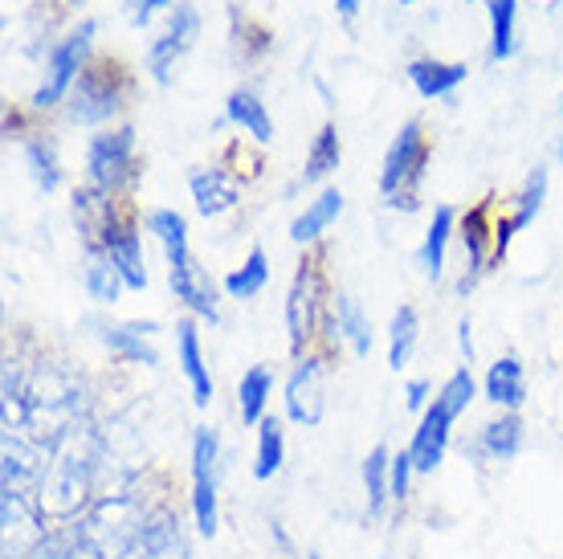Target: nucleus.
I'll list each match as a JSON object with an SVG mask.
<instances>
[{
  "label": "nucleus",
  "mask_w": 563,
  "mask_h": 559,
  "mask_svg": "<svg viewBox=\"0 0 563 559\" xmlns=\"http://www.w3.org/2000/svg\"><path fill=\"white\" fill-rule=\"evenodd\" d=\"M99 458H102V441L99 434L78 420L66 434L49 446V462H45V474L37 482V498L33 503L42 506L45 518H70L78 515L95 490V474H99Z\"/></svg>",
  "instance_id": "nucleus-1"
},
{
  "label": "nucleus",
  "mask_w": 563,
  "mask_h": 559,
  "mask_svg": "<svg viewBox=\"0 0 563 559\" xmlns=\"http://www.w3.org/2000/svg\"><path fill=\"white\" fill-rule=\"evenodd\" d=\"M424 164H429V140H424V127L417 119L396 131V140L388 143L384 152V168H380V193L393 209H417V184L424 176Z\"/></svg>",
  "instance_id": "nucleus-2"
},
{
  "label": "nucleus",
  "mask_w": 563,
  "mask_h": 559,
  "mask_svg": "<svg viewBox=\"0 0 563 559\" xmlns=\"http://www.w3.org/2000/svg\"><path fill=\"white\" fill-rule=\"evenodd\" d=\"M95 33H99V25H95V21H82L70 37H62V42L49 50L42 86H37V90H33V98H29V102H33V111H49V107H57L62 98H70L74 83H78V74L86 70V57H90Z\"/></svg>",
  "instance_id": "nucleus-3"
},
{
  "label": "nucleus",
  "mask_w": 563,
  "mask_h": 559,
  "mask_svg": "<svg viewBox=\"0 0 563 559\" xmlns=\"http://www.w3.org/2000/svg\"><path fill=\"white\" fill-rule=\"evenodd\" d=\"M221 437L212 429L192 434V518L205 539L217 535L221 523Z\"/></svg>",
  "instance_id": "nucleus-4"
},
{
  "label": "nucleus",
  "mask_w": 563,
  "mask_h": 559,
  "mask_svg": "<svg viewBox=\"0 0 563 559\" xmlns=\"http://www.w3.org/2000/svg\"><path fill=\"white\" fill-rule=\"evenodd\" d=\"M135 176H140V164H135V127H114V131H102V135L90 140V152H86V180H90V188L114 196Z\"/></svg>",
  "instance_id": "nucleus-5"
},
{
  "label": "nucleus",
  "mask_w": 563,
  "mask_h": 559,
  "mask_svg": "<svg viewBox=\"0 0 563 559\" xmlns=\"http://www.w3.org/2000/svg\"><path fill=\"white\" fill-rule=\"evenodd\" d=\"M66 102H70V123L99 127L107 119H114L119 107H123V74H119V66L114 62H99V66L86 62V70L78 74Z\"/></svg>",
  "instance_id": "nucleus-6"
},
{
  "label": "nucleus",
  "mask_w": 563,
  "mask_h": 559,
  "mask_svg": "<svg viewBox=\"0 0 563 559\" xmlns=\"http://www.w3.org/2000/svg\"><path fill=\"white\" fill-rule=\"evenodd\" d=\"M319 315H323V270L319 262H302L290 282V294H286V339H290L295 355H302L314 339Z\"/></svg>",
  "instance_id": "nucleus-7"
},
{
  "label": "nucleus",
  "mask_w": 563,
  "mask_h": 559,
  "mask_svg": "<svg viewBox=\"0 0 563 559\" xmlns=\"http://www.w3.org/2000/svg\"><path fill=\"white\" fill-rule=\"evenodd\" d=\"M0 515H4V559H29L45 539L42 506L21 490L0 494Z\"/></svg>",
  "instance_id": "nucleus-8"
},
{
  "label": "nucleus",
  "mask_w": 563,
  "mask_h": 559,
  "mask_svg": "<svg viewBox=\"0 0 563 559\" xmlns=\"http://www.w3.org/2000/svg\"><path fill=\"white\" fill-rule=\"evenodd\" d=\"M327 413V396H323V360L314 355H298L295 372L286 380V417L295 425H307L314 429Z\"/></svg>",
  "instance_id": "nucleus-9"
},
{
  "label": "nucleus",
  "mask_w": 563,
  "mask_h": 559,
  "mask_svg": "<svg viewBox=\"0 0 563 559\" xmlns=\"http://www.w3.org/2000/svg\"><path fill=\"white\" fill-rule=\"evenodd\" d=\"M543 200H548V168H536L527 176V184H522V193L515 196V212L494 224V262L507 257L515 233H522L527 224L536 221L539 209H543Z\"/></svg>",
  "instance_id": "nucleus-10"
},
{
  "label": "nucleus",
  "mask_w": 563,
  "mask_h": 559,
  "mask_svg": "<svg viewBox=\"0 0 563 559\" xmlns=\"http://www.w3.org/2000/svg\"><path fill=\"white\" fill-rule=\"evenodd\" d=\"M159 327L155 322H95V336L111 355H119L123 364H159V351L147 343Z\"/></svg>",
  "instance_id": "nucleus-11"
},
{
  "label": "nucleus",
  "mask_w": 563,
  "mask_h": 559,
  "mask_svg": "<svg viewBox=\"0 0 563 559\" xmlns=\"http://www.w3.org/2000/svg\"><path fill=\"white\" fill-rule=\"evenodd\" d=\"M168 282H172V294H176V298H180L184 307L192 310L197 319L217 322V291H212L209 274L197 266V257H192V253L172 257V262H168Z\"/></svg>",
  "instance_id": "nucleus-12"
},
{
  "label": "nucleus",
  "mask_w": 563,
  "mask_h": 559,
  "mask_svg": "<svg viewBox=\"0 0 563 559\" xmlns=\"http://www.w3.org/2000/svg\"><path fill=\"white\" fill-rule=\"evenodd\" d=\"M450 429H453V417L445 408L429 405L421 413V425H417V434H412V462H417V474H437V465L445 462V449H450Z\"/></svg>",
  "instance_id": "nucleus-13"
},
{
  "label": "nucleus",
  "mask_w": 563,
  "mask_h": 559,
  "mask_svg": "<svg viewBox=\"0 0 563 559\" xmlns=\"http://www.w3.org/2000/svg\"><path fill=\"white\" fill-rule=\"evenodd\" d=\"M95 253H107V257H111L114 270L128 282V291H147V257H143V238L135 233V224L119 221L111 233H107L102 250H95Z\"/></svg>",
  "instance_id": "nucleus-14"
},
{
  "label": "nucleus",
  "mask_w": 563,
  "mask_h": 559,
  "mask_svg": "<svg viewBox=\"0 0 563 559\" xmlns=\"http://www.w3.org/2000/svg\"><path fill=\"white\" fill-rule=\"evenodd\" d=\"M188 188H192L200 217H225L241 200V184L229 168H197L188 176Z\"/></svg>",
  "instance_id": "nucleus-15"
},
{
  "label": "nucleus",
  "mask_w": 563,
  "mask_h": 559,
  "mask_svg": "<svg viewBox=\"0 0 563 559\" xmlns=\"http://www.w3.org/2000/svg\"><path fill=\"white\" fill-rule=\"evenodd\" d=\"M462 241H465V257H470L465 278H462V294H465L482 278V270H490V262H494V224H490V205H486V200H482L478 209L465 212Z\"/></svg>",
  "instance_id": "nucleus-16"
},
{
  "label": "nucleus",
  "mask_w": 563,
  "mask_h": 559,
  "mask_svg": "<svg viewBox=\"0 0 563 559\" xmlns=\"http://www.w3.org/2000/svg\"><path fill=\"white\" fill-rule=\"evenodd\" d=\"M176 355H180V368H184V376H188V388H192V405L209 408L212 405V376H209V364H205L200 331L192 319L176 322Z\"/></svg>",
  "instance_id": "nucleus-17"
},
{
  "label": "nucleus",
  "mask_w": 563,
  "mask_h": 559,
  "mask_svg": "<svg viewBox=\"0 0 563 559\" xmlns=\"http://www.w3.org/2000/svg\"><path fill=\"white\" fill-rule=\"evenodd\" d=\"M131 559H192L188 539H184V531H180V518L168 515V511L152 515L143 539L135 544V551H131Z\"/></svg>",
  "instance_id": "nucleus-18"
},
{
  "label": "nucleus",
  "mask_w": 563,
  "mask_h": 559,
  "mask_svg": "<svg viewBox=\"0 0 563 559\" xmlns=\"http://www.w3.org/2000/svg\"><path fill=\"white\" fill-rule=\"evenodd\" d=\"M470 78L465 62H437V57H417L409 62V83L421 98H450L457 86Z\"/></svg>",
  "instance_id": "nucleus-19"
},
{
  "label": "nucleus",
  "mask_w": 563,
  "mask_h": 559,
  "mask_svg": "<svg viewBox=\"0 0 563 559\" xmlns=\"http://www.w3.org/2000/svg\"><path fill=\"white\" fill-rule=\"evenodd\" d=\"M339 212H343V193H339V188H323V193L314 196L307 209L295 217V224H290V241H295V245L319 241L327 229L339 221Z\"/></svg>",
  "instance_id": "nucleus-20"
},
{
  "label": "nucleus",
  "mask_w": 563,
  "mask_h": 559,
  "mask_svg": "<svg viewBox=\"0 0 563 559\" xmlns=\"http://www.w3.org/2000/svg\"><path fill=\"white\" fill-rule=\"evenodd\" d=\"M225 119L233 127H241L250 140H257V143L274 140V119H269L266 102H262L254 90H233V95L225 98Z\"/></svg>",
  "instance_id": "nucleus-21"
},
{
  "label": "nucleus",
  "mask_w": 563,
  "mask_h": 559,
  "mask_svg": "<svg viewBox=\"0 0 563 559\" xmlns=\"http://www.w3.org/2000/svg\"><path fill=\"white\" fill-rule=\"evenodd\" d=\"M453 224H457V212L450 205H441L433 212V221L424 229V241H421V266H424V278L437 282L445 274V250H450V238H453Z\"/></svg>",
  "instance_id": "nucleus-22"
},
{
  "label": "nucleus",
  "mask_w": 563,
  "mask_h": 559,
  "mask_svg": "<svg viewBox=\"0 0 563 559\" xmlns=\"http://www.w3.org/2000/svg\"><path fill=\"white\" fill-rule=\"evenodd\" d=\"M486 401L498 408H519L527 401V376L515 355H503L498 364H490L486 372Z\"/></svg>",
  "instance_id": "nucleus-23"
},
{
  "label": "nucleus",
  "mask_w": 563,
  "mask_h": 559,
  "mask_svg": "<svg viewBox=\"0 0 563 559\" xmlns=\"http://www.w3.org/2000/svg\"><path fill=\"white\" fill-rule=\"evenodd\" d=\"M269 392H274V372L266 364H254L238 384V408H241V425H262L266 420Z\"/></svg>",
  "instance_id": "nucleus-24"
},
{
  "label": "nucleus",
  "mask_w": 563,
  "mask_h": 559,
  "mask_svg": "<svg viewBox=\"0 0 563 559\" xmlns=\"http://www.w3.org/2000/svg\"><path fill=\"white\" fill-rule=\"evenodd\" d=\"M82 286H86V294H90L95 303H102V307L119 303V294L128 291V282H123V274L114 270V262L107 257V253H86Z\"/></svg>",
  "instance_id": "nucleus-25"
},
{
  "label": "nucleus",
  "mask_w": 563,
  "mask_h": 559,
  "mask_svg": "<svg viewBox=\"0 0 563 559\" xmlns=\"http://www.w3.org/2000/svg\"><path fill=\"white\" fill-rule=\"evenodd\" d=\"M490 13V57L494 62H510L519 42H515V25H519V0H486Z\"/></svg>",
  "instance_id": "nucleus-26"
},
{
  "label": "nucleus",
  "mask_w": 563,
  "mask_h": 559,
  "mask_svg": "<svg viewBox=\"0 0 563 559\" xmlns=\"http://www.w3.org/2000/svg\"><path fill=\"white\" fill-rule=\"evenodd\" d=\"M335 331H339V339L352 343L355 355H367V351H372V322H367L364 307L355 303L352 294H335Z\"/></svg>",
  "instance_id": "nucleus-27"
},
{
  "label": "nucleus",
  "mask_w": 563,
  "mask_h": 559,
  "mask_svg": "<svg viewBox=\"0 0 563 559\" xmlns=\"http://www.w3.org/2000/svg\"><path fill=\"white\" fill-rule=\"evenodd\" d=\"M364 494H367V511L380 515L384 503L393 498V453L384 446H376L364 458Z\"/></svg>",
  "instance_id": "nucleus-28"
},
{
  "label": "nucleus",
  "mask_w": 563,
  "mask_h": 559,
  "mask_svg": "<svg viewBox=\"0 0 563 559\" xmlns=\"http://www.w3.org/2000/svg\"><path fill=\"white\" fill-rule=\"evenodd\" d=\"M339 160H343V143H339V127L327 123L319 135H314V143H310L307 152V168H302V184H319L327 180L331 172L339 168Z\"/></svg>",
  "instance_id": "nucleus-29"
},
{
  "label": "nucleus",
  "mask_w": 563,
  "mask_h": 559,
  "mask_svg": "<svg viewBox=\"0 0 563 559\" xmlns=\"http://www.w3.org/2000/svg\"><path fill=\"white\" fill-rule=\"evenodd\" d=\"M282 458H286V434H282V420L266 417L257 425V453H254V478L257 482H269V478L282 470Z\"/></svg>",
  "instance_id": "nucleus-30"
},
{
  "label": "nucleus",
  "mask_w": 563,
  "mask_h": 559,
  "mask_svg": "<svg viewBox=\"0 0 563 559\" xmlns=\"http://www.w3.org/2000/svg\"><path fill=\"white\" fill-rule=\"evenodd\" d=\"M417 336H421V315H417V307H400L393 315V327H388V368L393 372H400L412 360Z\"/></svg>",
  "instance_id": "nucleus-31"
},
{
  "label": "nucleus",
  "mask_w": 563,
  "mask_h": 559,
  "mask_svg": "<svg viewBox=\"0 0 563 559\" xmlns=\"http://www.w3.org/2000/svg\"><path fill=\"white\" fill-rule=\"evenodd\" d=\"M266 282H269V257L262 245H254L250 257L233 274H225V294L229 298H257V294L266 291Z\"/></svg>",
  "instance_id": "nucleus-32"
},
{
  "label": "nucleus",
  "mask_w": 563,
  "mask_h": 559,
  "mask_svg": "<svg viewBox=\"0 0 563 559\" xmlns=\"http://www.w3.org/2000/svg\"><path fill=\"white\" fill-rule=\"evenodd\" d=\"M143 229H147V233L164 245L168 262H172V257H184V253H188V221H184L176 209H152L147 217H143Z\"/></svg>",
  "instance_id": "nucleus-33"
},
{
  "label": "nucleus",
  "mask_w": 563,
  "mask_h": 559,
  "mask_svg": "<svg viewBox=\"0 0 563 559\" xmlns=\"http://www.w3.org/2000/svg\"><path fill=\"white\" fill-rule=\"evenodd\" d=\"M519 449H522V420L515 417V413L490 420V425L482 429V453L494 458V462H510Z\"/></svg>",
  "instance_id": "nucleus-34"
},
{
  "label": "nucleus",
  "mask_w": 563,
  "mask_h": 559,
  "mask_svg": "<svg viewBox=\"0 0 563 559\" xmlns=\"http://www.w3.org/2000/svg\"><path fill=\"white\" fill-rule=\"evenodd\" d=\"M25 164H29V176H33V184H37L42 193H57V188H62V168H57L54 143L29 140L25 143Z\"/></svg>",
  "instance_id": "nucleus-35"
},
{
  "label": "nucleus",
  "mask_w": 563,
  "mask_h": 559,
  "mask_svg": "<svg viewBox=\"0 0 563 559\" xmlns=\"http://www.w3.org/2000/svg\"><path fill=\"white\" fill-rule=\"evenodd\" d=\"M474 396H478L474 372H470V368H457V372H453V376L445 380V384H441V392H437L433 401L441 408H445V413H450L453 420H457L465 413V408H470V401H474Z\"/></svg>",
  "instance_id": "nucleus-36"
},
{
  "label": "nucleus",
  "mask_w": 563,
  "mask_h": 559,
  "mask_svg": "<svg viewBox=\"0 0 563 559\" xmlns=\"http://www.w3.org/2000/svg\"><path fill=\"white\" fill-rule=\"evenodd\" d=\"M184 50H188V45L176 42L168 29H164L152 45H147V74H152L155 83H159V86L172 83V70H176V62L184 57Z\"/></svg>",
  "instance_id": "nucleus-37"
},
{
  "label": "nucleus",
  "mask_w": 563,
  "mask_h": 559,
  "mask_svg": "<svg viewBox=\"0 0 563 559\" xmlns=\"http://www.w3.org/2000/svg\"><path fill=\"white\" fill-rule=\"evenodd\" d=\"M168 33L180 45H188V50H192V42L200 37V13L192 9V4H176V9H172V17H168Z\"/></svg>",
  "instance_id": "nucleus-38"
},
{
  "label": "nucleus",
  "mask_w": 563,
  "mask_h": 559,
  "mask_svg": "<svg viewBox=\"0 0 563 559\" xmlns=\"http://www.w3.org/2000/svg\"><path fill=\"white\" fill-rule=\"evenodd\" d=\"M412 474H417V462H412L409 449L393 453V503H405V498H409Z\"/></svg>",
  "instance_id": "nucleus-39"
},
{
  "label": "nucleus",
  "mask_w": 563,
  "mask_h": 559,
  "mask_svg": "<svg viewBox=\"0 0 563 559\" xmlns=\"http://www.w3.org/2000/svg\"><path fill=\"white\" fill-rule=\"evenodd\" d=\"M128 4H131V25L135 29L152 25V17L159 13V9H176L172 0H128Z\"/></svg>",
  "instance_id": "nucleus-40"
},
{
  "label": "nucleus",
  "mask_w": 563,
  "mask_h": 559,
  "mask_svg": "<svg viewBox=\"0 0 563 559\" xmlns=\"http://www.w3.org/2000/svg\"><path fill=\"white\" fill-rule=\"evenodd\" d=\"M429 392H433V384H429V380H409V384H405V405L409 408H429Z\"/></svg>",
  "instance_id": "nucleus-41"
},
{
  "label": "nucleus",
  "mask_w": 563,
  "mask_h": 559,
  "mask_svg": "<svg viewBox=\"0 0 563 559\" xmlns=\"http://www.w3.org/2000/svg\"><path fill=\"white\" fill-rule=\"evenodd\" d=\"M457 343H462V355L474 364V339H470V319L457 322Z\"/></svg>",
  "instance_id": "nucleus-42"
},
{
  "label": "nucleus",
  "mask_w": 563,
  "mask_h": 559,
  "mask_svg": "<svg viewBox=\"0 0 563 559\" xmlns=\"http://www.w3.org/2000/svg\"><path fill=\"white\" fill-rule=\"evenodd\" d=\"M335 13L343 17V21H355V13H360V0H335Z\"/></svg>",
  "instance_id": "nucleus-43"
},
{
  "label": "nucleus",
  "mask_w": 563,
  "mask_h": 559,
  "mask_svg": "<svg viewBox=\"0 0 563 559\" xmlns=\"http://www.w3.org/2000/svg\"><path fill=\"white\" fill-rule=\"evenodd\" d=\"M555 155H560V164H563V140H560V152H555Z\"/></svg>",
  "instance_id": "nucleus-44"
},
{
  "label": "nucleus",
  "mask_w": 563,
  "mask_h": 559,
  "mask_svg": "<svg viewBox=\"0 0 563 559\" xmlns=\"http://www.w3.org/2000/svg\"><path fill=\"white\" fill-rule=\"evenodd\" d=\"M307 559H323V556H319V551H310V556Z\"/></svg>",
  "instance_id": "nucleus-45"
},
{
  "label": "nucleus",
  "mask_w": 563,
  "mask_h": 559,
  "mask_svg": "<svg viewBox=\"0 0 563 559\" xmlns=\"http://www.w3.org/2000/svg\"><path fill=\"white\" fill-rule=\"evenodd\" d=\"M45 4H62V0H45Z\"/></svg>",
  "instance_id": "nucleus-46"
},
{
  "label": "nucleus",
  "mask_w": 563,
  "mask_h": 559,
  "mask_svg": "<svg viewBox=\"0 0 563 559\" xmlns=\"http://www.w3.org/2000/svg\"><path fill=\"white\" fill-rule=\"evenodd\" d=\"M400 4H417V0H400Z\"/></svg>",
  "instance_id": "nucleus-47"
},
{
  "label": "nucleus",
  "mask_w": 563,
  "mask_h": 559,
  "mask_svg": "<svg viewBox=\"0 0 563 559\" xmlns=\"http://www.w3.org/2000/svg\"><path fill=\"white\" fill-rule=\"evenodd\" d=\"M221 4H233V0H221Z\"/></svg>",
  "instance_id": "nucleus-48"
},
{
  "label": "nucleus",
  "mask_w": 563,
  "mask_h": 559,
  "mask_svg": "<svg viewBox=\"0 0 563 559\" xmlns=\"http://www.w3.org/2000/svg\"><path fill=\"white\" fill-rule=\"evenodd\" d=\"M470 4H474V0H470Z\"/></svg>",
  "instance_id": "nucleus-49"
},
{
  "label": "nucleus",
  "mask_w": 563,
  "mask_h": 559,
  "mask_svg": "<svg viewBox=\"0 0 563 559\" xmlns=\"http://www.w3.org/2000/svg\"><path fill=\"white\" fill-rule=\"evenodd\" d=\"M560 111H563V107H560Z\"/></svg>",
  "instance_id": "nucleus-50"
}]
</instances>
